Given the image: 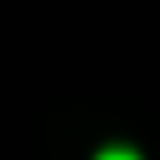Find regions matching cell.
<instances>
[{"label":"cell","mask_w":160,"mask_h":160,"mask_svg":"<svg viewBox=\"0 0 160 160\" xmlns=\"http://www.w3.org/2000/svg\"><path fill=\"white\" fill-rule=\"evenodd\" d=\"M95 160H140V155H135L130 145H105V150H100Z\"/></svg>","instance_id":"1"}]
</instances>
